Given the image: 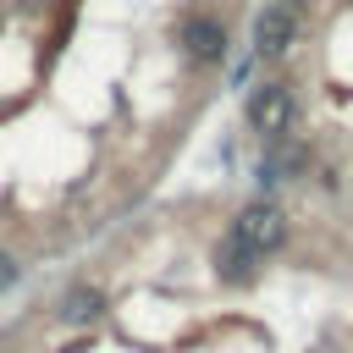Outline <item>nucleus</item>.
<instances>
[{"instance_id":"nucleus-2","label":"nucleus","mask_w":353,"mask_h":353,"mask_svg":"<svg viewBox=\"0 0 353 353\" xmlns=\"http://www.w3.org/2000/svg\"><path fill=\"white\" fill-rule=\"evenodd\" d=\"M292 116H298V99H292V88L287 83H259L254 94H248V121H254V132H287L292 127Z\"/></svg>"},{"instance_id":"nucleus-5","label":"nucleus","mask_w":353,"mask_h":353,"mask_svg":"<svg viewBox=\"0 0 353 353\" xmlns=\"http://www.w3.org/2000/svg\"><path fill=\"white\" fill-rule=\"evenodd\" d=\"M188 50H193L199 61H221V55H226V28H221L215 17L188 22Z\"/></svg>"},{"instance_id":"nucleus-6","label":"nucleus","mask_w":353,"mask_h":353,"mask_svg":"<svg viewBox=\"0 0 353 353\" xmlns=\"http://www.w3.org/2000/svg\"><path fill=\"white\" fill-rule=\"evenodd\" d=\"M248 265H254V248H248L237 232H226V237L215 243V276H221V281H237Z\"/></svg>"},{"instance_id":"nucleus-7","label":"nucleus","mask_w":353,"mask_h":353,"mask_svg":"<svg viewBox=\"0 0 353 353\" xmlns=\"http://www.w3.org/2000/svg\"><path fill=\"white\" fill-rule=\"evenodd\" d=\"M6 281H11V259L0 254V287H6Z\"/></svg>"},{"instance_id":"nucleus-3","label":"nucleus","mask_w":353,"mask_h":353,"mask_svg":"<svg viewBox=\"0 0 353 353\" xmlns=\"http://www.w3.org/2000/svg\"><path fill=\"white\" fill-rule=\"evenodd\" d=\"M292 39H298V11L281 6V0L265 6L259 22H254V55H259V61H276V55L292 50Z\"/></svg>"},{"instance_id":"nucleus-8","label":"nucleus","mask_w":353,"mask_h":353,"mask_svg":"<svg viewBox=\"0 0 353 353\" xmlns=\"http://www.w3.org/2000/svg\"><path fill=\"white\" fill-rule=\"evenodd\" d=\"M281 6H303V0H281Z\"/></svg>"},{"instance_id":"nucleus-4","label":"nucleus","mask_w":353,"mask_h":353,"mask_svg":"<svg viewBox=\"0 0 353 353\" xmlns=\"http://www.w3.org/2000/svg\"><path fill=\"white\" fill-rule=\"evenodd\" d=\"M105 314V292L99 287H72L66 298H61V320L66 325H94Z\"/></svg>"},{"instance_id":"nucleus-1","label":"nucleus","mask_w":353,"mask_h":353,"mask_svg":"<svg viewBox=\"0 0 353 353\" xmlns=\"http://www.w3.org/2000/svg\"><path fill=\"white\" fill-rule=\"evenodd\" d=\"M232 232L254 248V259H259V254H276V248L287 243V210L270 204V199H254V204H243V215H237Z\"/></svg>"}]
</instances>
